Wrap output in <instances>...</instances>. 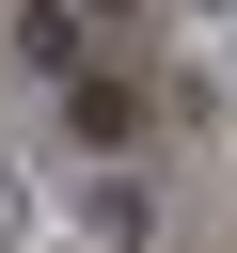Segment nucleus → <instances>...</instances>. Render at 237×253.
Returning a JSON list of instances; mask_svg holds the SVG:
<instances>
[{
	"instance_id": "nucleus-1",
	"label": "nucleus",
	"mask_w": 237,
	"mask_h": 253,
	"mask_svg": "<svg viewBox=\"0 0 237 253\" xmlns=\"http://www.w3.org/2000/svg\"><path fill=\"white\" fill-rule=\"evenodd\" d=\"M16 63H32V79H79V63H95V16H79V0H16Z\"/></svg>"
},
{
	"instance_id": "nucleus-2",
	"label": "nucleus",
	"mask_w": 237,
	"mask_h": 253,
	"mask_svg": "<svg viewBox=\"0 0 237 253\" xmlns=\"http://www.w3.org/2000/svg\"><path fill=\"white\" fill-rule=\"evenodd\" d=\"M79 221H95L111 253H142V237H158V190H142V174H95V190H79Z\"/></svg>"
},
{
	"instance_id": "nucleus-3",
	"label": "nucleus",
	"mask_w": 237,
	"mask_h": 253,
	"mask_svg": "<svg viewBox=\"0 0 237 253\" xmlns=\"http://www.w3.org/2000/svg\"><path fill=\"white\" fill-rule=\"evenodd\" d=\"M63 111H79V142H126V126H142V111H126V79H95V63L63 79Z\"/></svg>"
},
{
	"instance_id": "nucleus-4",
	"label": "nucleus",
	"mask_w": 237,
	"mask_h": 253,
	"mask_svg": "<svg viewBox=\"0 0 237 253\" xmlns=\"http://www.w3.org/2000/svg\"><path fill=\"white\" fill-rule=\"evenodd\" d=\"M0 237H32V158L0 142Z\"/></svg>"
},
{
	"instance_id": "nucleus-5",
	"label": "nucleus",
	"mask_w": 237,
	"mask_h": 253,
	"mask_svg": "<svg viewBox=\"0 0 237 253\" xmlns=\"http://www.w3.org/2000/svg\"><path fill=\"white\" fill-rule=\"evenodd\" d=\"M79 16H142V0H79Z\"/></svg>"
},
{
	"instance_id": "nucleus-6",
	"label": "nucleus",
	"mask_w": 237,
	"mask_h": 253,
	"mask_svg": "<svg viewBox=\"0 0 237 253\" xmlns=\"http://www.w3.org/2000/svg\"><path fill=\"white\" fill-rule=\"evenodd\" d=\"M205 16H237V0H205Z\"/></svg>"
}]
</instances>
